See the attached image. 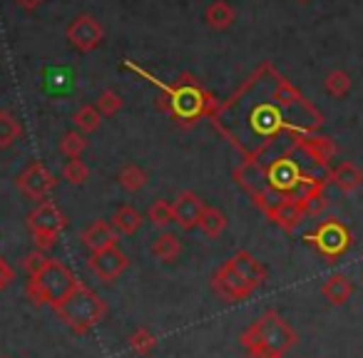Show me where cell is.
I'll list each match as a JSON object with an SVG mask.
<instances>
[{"label": "cell", "instance_id": "obj_1", "mask_svg": "<svg viewBox=\"0 0 363 358\" xmlns=\"http://www.w3.org/2000/svg\"><path fill=\"white\" fill-rule=\"evenodd\" d=\"M209 120L244 160H262L279 137L291 140L298 132H316L323 125L321 110L272 62H262Z\"/></svg>", "mask_w": 363, "mask_h": 358}, {"label": "cell", "instance_id": "obj_2", "mask_svg": "<svg viewBox=\"0 0 363 358\" xmlns=\"http://www.w3.org/2000/svg\"><path fill=\"white\" fill-rule=\"evenodd\" d=\"M298 341V333L277 311H264L254 323L239 333V343L247 348L249 358H284Z\"/></svg>", "mask_w": 363, "mask_h": 358}, {"label": "cell", "instance_id": "obj_3", "mask_svg": "<svg viewBox=\"0 0 363 358\" xmlns=\"http://www.w3.org/2000/svg\"><path fill=\"white\" fill-rule=\"evenodd\" d=\"M162 97L160 105L167 112H172L179 125H192L199 122L202 117H212V112L217 110V100L212 97V92H207L199 80H194L192 75H182L172 85H160Z\"/></svg>", "mask_w": 363, "mask_h": 358}, {"label": "cell", "instance_id": "obj_4", "mask_svg": "<svg viewBox=\"0 0 363 358\" xmlns=\"http://www.w3.org/2000/svg\"><path fill=\"white\" fill-rule=\"evenodd\" d=\"M55 313L67 328L75 333H87L105 318L107 306L100 293H95L90 286L77 281V286L55 306Z\"/></svg>", "mask_w": 363, "mask_h": 358}, {"label": "cell", "instance_id": "obj_5", "mask_svg": "<svg viewBox=\"0 0 363 358\" xmlns=\"http://www.w3.org/2000/svg\"><path fill=\"white\" fill-rule=\"evenodd\" d=\"M75 286H77L75 274H72L62 262H57V259H48L45 267L28 279L26 291L35 306L55 308Z\"/></svg>", "mask_w": 363, "mask_h": 358}, {"label": "cell", "instance_id": "obj_6", "mask_svg": "<svg viewBox=\"0 0 363 358\" xmlns=\"http://www.w3.org/2000/svg\"><path fill=\"white\" fill-rule=\"evenodd\" d=\"M65 227H67V217L50 199L38 202V207L28 214V229H30L33 244L40 252H48V249L55 247L57 237L65 232Z\"/></svg>", "mask_w": 363, "mask_h": 358}, {"label": "cell", "instance_id": "obj_7", "mask_svg": "<svg viewBox=\"0 0 363 358\" xmlns=\"http://www.w3.org/2000/svg\"><path fill=\"white\" fill-rule=\"evenodd\" d=\"M303 242L311 244L323 262H336L351 247V229L338 219H323L313 232L303 234Z\"/></svg>", "mask_w": 363, "mask_h": 358}, {"label": "cell", "instance_id": "obj_8", "mask_svg": "<svg viewBox=\"0 0 363 358\" xmlns=\"http://www.w3.org/2000/svg\"><path fill=\"white\" fill-rule=\"evenodd\" d=\"M303 174H306V172H303V167L291 157V150L267 164L269 187L277 189V192L284 194V197H291V194L296 192V187H298V182H301Z\"/></svg>", "mask_w": 363, "mask_h": 358}, {"label": "cell", "instance_id": "obj_9", "mask_svg": "<svg viewBox=\"0 0 363 358\" xmlns=\"http://www.w3.org/2000/svg\"><path fill=\"white\" fill-rule=\"evenodd\" d=\"M291 152H301L306 160H311L316 167L328 172V164L336 157L338 147L331 137L326 135H316V132H298V135L291 137V145H289Z\"/></svg>", "mask_w": 363, "mask_h": 358}, {"label": "cell", "instance_id": "obj_10", "mask_svg": "<svg viewBox=\"0 0 363 358\" xmlns=\"http://www.w3.org/2000/svg\"><path fill=\"white\" fill-rule=\"evenodd\" d=\"M212 291L217 293L219 298H224V301H247L257 289H254L252 284H249L247 279H244L242 274L232 267V262L227 259V262L214 272Z\"/></svg>", "mask_w": 363, "mask_h": 358}, {"label": "cell", "instance_id": "obj_11", "mask_svg": "<svg viewBox=\"0 0 363 358\" xmlns=\"http://www.w3.org/2000/svg\"><path fill=\"white\" fill-rule=\"evenodd\" d=\"M16 187L21 189L28 199H33V202H45L48 194L55 189V177H52V172L48 169L43 162L35 160L18 174Z\"/></svg>", "mask_w": 363, "mask_h": 358}, {"label": "cell", "instance_id": "obj_12", "mask_svg": "<svg viewBox=\"0 0 363 358\" xmlns=\"http://www.w3.org/2000/svg\"><path fill=\"white\" fill-rule=\"evenodd\" d=\"M67 40L77 52H92L95 47H100V43L105 40V30H102L100 21L90 13H80L72 18V23L67 26Z\"/></svg>", "mask_w": 363, "mask_h": 358}, {"label": "cell", "instance_id": "obj_13", "mask_svg": "<svg viewBox=\"0 0 363 358\" xmlns=\"http://www.w3.org/2000/svg\"><path fill=\"white\" fill-rule=\"evenodd\" d=\"M127 267H130V257H127L120 247L102 249V252H95L90 257V272L105 284L122 276V274L127 272Z\"/></svg>", "mask_w": 363, "mask_h": 358}, {"label": "cell", "instance_id": "obj_14", "mask_svg": "<svg viewBox=\"0 0 363 358\" xmlns=\"http://www.w3.org/2000/svg\"><path fill=\"white\" fill-rule=\"evenodd\" d=\"M204 207H207V204H204L194 192H179L174 202H172L174 222L179 224L184 232H192V229L199 227V219H202V214H204Z\"/></svg>", "mask_w": 363, "mask_h": 358}, {"label": "cell", "instance_id": "obj_15", "mask_svg": "<svg viewBox=\"0 0 363 358\" xmlns=\"http://www.w3.org/2000/svg\"><path fill=\"white\" fill-rule=\"evenodd\" d=\"M234 182H237L244 192L252 194V199H254L257 194H262L264 189H269L267 167L259 160H242V164L234 169Z\"/></svg>", "mask_w": 363, "mask_h": 358}, {"label": "cell", "instance_id": "obj_16", "mask_svg": "<svg viewBox=\"0 0 363 358\" xmlns=\"http://www.w3.org/2000/svg\"><path fill=\"white\" fill-rule=\"evenodd\" d=\"M80 239H82V244H85V247L90 249L92 254L102 252V249L117 247V232H115V227H112L110 222H105V219H95V222L87 224V227L82 229Z\"/></svg>", "mask_w": 363, "mask_h": 358}, {"label": "cell", "instance_id": "obj_17", "mask_svg": "<svg viewBox=\"0 0 363 358\" xmlns=\"http://www.w3.org/2000/svg\"><path fill=\"white\" fill-rule=\"evenodd\" d=\"M326 179L343 194H351L358 187H363V169L353 162H338L336 167H328Z\"/></svg>", "mask_w": 363, "mask_h": 358}, {"label": "cell", "instance_id": "obj_18", "mask_svg": "<svg viewBox=\"0 0 363 358\" xmlns=\"http://www.w3.org/2000/svg\"><path fill=\"white\" fill-rule=\"evenodd\" d=\"M229 262H232V267L237 269V272L242 274V276L247 279L254 289L264 286V281H267V269H264L262 262H257V259H254L249 252L239 249L237 254H232V257H229Z\"/></svg>", "mask_w": 363, "mask_h": 358}, {"label": "cell", "instance_id": "obj_19", "mask_svg": "<svg viewBox=\"0 0 363 358\" xmlns=\"http://www.w3.org/2000/svg\"><path fill=\"white\" fill-rule=\"evenodd\" d=\"M321 293L331 306H343V303H348V298L353 296V281L346 274H331V276L323 281Z\"/></svg>", "mask_w": 363, "mask_h": 358}, {"label": "cell", "instance_id": "obj_20", "mask_svg": "<svg viewBox=\"0 0 363 358\" xmlns=\"http://www.w3.org/2000/svg\"><path fill=\"white\" fill-rule=\"evenodd\" d=\"M269 219H272L277 227H281L284 232H294V229H296L306 217H303V209H301V204H298L296 199L284 197V202L274 209V214Z\"/></svg>", "mask_w": 363, "mask_h": 358}, {"label": "cell", "instance_id": "obj_21", "mask_svg": "<svg viewBox=\"0 0 363 358\" xmlns=\"http://www.w3.org/2000/svg\"><path fill=\"white\" fill-rule=\"evenodd\" d=\"M234 21H237V11L229 6L227 0H214L204 11V23L212 30H227V28H232Z\"/></svg>", "mask_w": 363, "mask_h": 358}, {"label": "cell", "instance_id": "obj_22", "mask_svg": "<svg viewBox=\"0 0 363 358\" xmlns=\"http://www.w3.org/2000/svg\"><path fill=\"white\" fill-rule=\"evenodd\" d=\"M142 222H145V217H142L140 212H137L135 207H130V204H120V207L115 209V214H112V227H115L117 234H125V237H132V234L140 232Z\"/></svg>", "mask_w": 363, "mask_h": 358}, {"label": "cell", "instance_id": "obj_23", "mask_svg": "<svg viewBox=\"0 0 363 358\" xmlns=\"http://www.w3.org/2000/svg\"><path fill=\"white\" fill-rule=\"evenodd\" d=\"M179 254H182V242H179V237H177V234L162 232L160 237L152 242V257L160 259V262L172 264V262H177V259H179Z\"/></svg>", "mask_w": 363, "mask_h": 358}, {"label": "cell", "instance_id": "obj_24", "mask_svg": "<svg viewBox=\"0 0 363 358\" xmlns=\"http://www.w3.org/2000/svg\"><path fill=\"white\" fill-rule=\"evenodd\" d=\"M23 137V125L8 110H0V150H8Z\"/></svg>", "mask_w": 363, "mask_h": 358}, {"label": "cell", "instance_id": "obj_25", "mask_svg": "<svg viewBox=\"0 0 363 358\" xmlns=\"http://www.w3.org/2000/svg\"><path fill=\"white\" fill-rule=\"evenodd\" d=\"M227 222H229V219H227V214H224L222 209L204 207V214H202V219H199V229H202L209 239H217V237H222V234H224Z\"/></svg>", "mask_w": 363, "mask_h": 358}, {"label": "cell", "instance_id": "obj_26", "mask_svg": "<svg viewBox=\"0 0 363 358\" xmlns=\"http://www.w3.org/2000/svg\"><path fill=\"white\" fill-rule=\"evenodd\" d=\"M147 179H150L147 172L137 164H125L120 169V174H117V182H120V187L125 192H140V189H145Z\"/></svg>", "mask_w": 363, "mask_h": 358}, {"label": "cell", "instance_id": "obj_27", "mask_svg": "<svg viewBox=\"0 0 363 358\" xmlns=\"http://www.w3.org/2000/svg\"><path fill=\"white\" fill-rule=\"evenodd\" d=\"M72 122H75L77 132H82V135H90V132H95L97 127H100L102 115H100V110H97L95 105H82L80 110L72 115Z\"/></svg>", "mask_w": 363, "mask_h": 358}, {"label": "cell", "instance_id": "obj_28", "mask_svg": "<svg viewBox=\"0 0 363 358\" xmlns=\"http://www.w3.org/2000/svg\"><path fill=\"white\" fill-rule=\"evenodd\" d=\"M323 87H326V92L333 100H341V97H346L351 92V75L346 70H331L326 75V80H323Z\"/></svg>", "mask_w": 363, "mask_h": 358}, {"label": "cell", "instance_id": "obj_29", "mask_svg": "<svg viewBox=\"0 0 363 358\" xmlns=\"http://www.w3.org/2000/svg\"><path fill=\"white\" fill-rule=\"evenodd\" d=\"M147 219H150L157 229H167L172 222H174V209H172V202H164V199L152 202L150 209H147Z\"/></svg>", "mask_w": 363, "mask_h": 358}, {"label": "cell", "instance_id": "obj_30", "mask_svg": "<svg viewBox=\"0 0 363 358\" xmlns=\"http://www.w3.org/2000/svg\"><path fill=\"white\" fill-rule=\"evenodd\" d=\"M87 150V137L82 135V132L77 130H70L62 135L60 140V152L65 157H70V160H80V155Z\"/></svg>", "mask_w": 363, "mask_h": 358}, {"label": "cell", "instance_id": "obj_31", "mask_svg": "<svg viewBox=\"0 0 363 358\" xmlns=\"http://www.w3.org/2000/svg\"><path fill=\"white\" fill-rule=\"evenodd\" d=\"M130 348H132V353H137V356H150V353L157 348V336L150 331V328H137V331L130 336Z\"/></svg>", "mask_w": 363, "mask_h": 358}, {"label": "cell", "instance_id": "obj_32", "mask_svg": "<svg viewBox=\"0 0 363 358\" xmlns=\"http://www.w3.org/2000/svg\"><path fill=\"white\" fill-rule=\"evenodd\" d=\"M62 179L70 184H85L90 179V169L82 160H67V164L62 167Z\"/></svg>", "mask_w": 363, "mask_h": 358}, {"label": "cell", "instance_id": "obj_33", "mask_svg": "<svg viewBox=\"0 0 363 358\" xmlns=\"http://www.w3.org/2000/svg\"><path fill=\"white\" fill-rule=\"evenodd\" d=\"M97 110L105 117L117 115L122 110V95L117 90H102L100 97H97Z\"/></svg>", "mask_w": 363, "mask_h": 358}, {"label": "cell", "instance_id": "obj_34", "mask_svg": "<svg viewBox=\"0 0 363 358\" xmlns=\"http://www.w3.org/2000/svg\"><path fill=\"white\" fill-rule=\"evenodd\" d=\"M298 204H301V209H303V217H321V214L328 209L326 194H316V197L303 199V202H298Z\"/></svg>", "mask_w": 363, "mask_h": 358}, {"label": "cell", "instance_id": "obj_35", "mask_svg": "<svg viewBox=\"0 0 363 358\" xmlns=\"http://www.w3.org/2000/svg\"><path fill=\"white\" fill-rule=\"evenodd\" d=\"M48 264V257L40 252V249H33L30 254H28L26 259H23V267H26V272H28V276H33V274H38L43 267Z\"/></svg>", "mask_w": 363, "mask_h": 358}, {"label": "cell", "instance_id": "obj_36", "mask_svg": "<svg viewBox=\"0 0 363 358\" xmlns=\"http://www.w3.org/2000/svg\"><path fill=\"white\" fill-rule=\"evenodd\" d=\"M13 279H16V272H13V267L6 262V259L0 257V291H6V289L13 284Z\"/></svg>", "mask_w": 363, "mask_h": 358}, {"label": "cell", "instance_id": "obj_37", "mask_svg": "<svg viewBox=\"0 0 363 358\" xmlns=\"http://www.w3.org/2000/svg\"><path fill=\"white\" fill-rule=\"evenodd\" d=\"M16 3L23 8V11H35V8L40 6L43 0H16Z\"/></svg>", "mask_w": 363, "mask_h": 358}, {"label": "cell", "instance_id": "obj_38", "mask_svg": "<svg viewBox=\"0 0 363 358\" xmlns=\"http://www.w3.org/2000/svg\"><path fill=\"white\" fill-rule=\"evenodd\" d=\"M0 358H11V356H0Z\"/></svg>", "mask_w": 363, "mask_h": 358}, {"label": "cell", "instance_id": "obj_39", "mask_svg": "<svg viewBox=\"0 0 363 358\" xmlns=\"http://www.w3.org/2000/svg\"><path fill=\"white\" fill-rule=\"evenodd\" d=\"M301 3H306V0H301Z\"/></svg>", "mask_w": 363, "mask_h": 358}, {"label": "cell", "instance_id": "obj_40", "mask_svg": "<svg viewBox=\"0 0 363 358\" xmlns=\"http://www.w3.org/2000/svg\"><path fill=\"white\" fill-rule=\"evenodd\" d=\"M361 279H363V274H361Z\"/></svg>", "mask_w": 363, "mask_h": 358}]
</instances>
